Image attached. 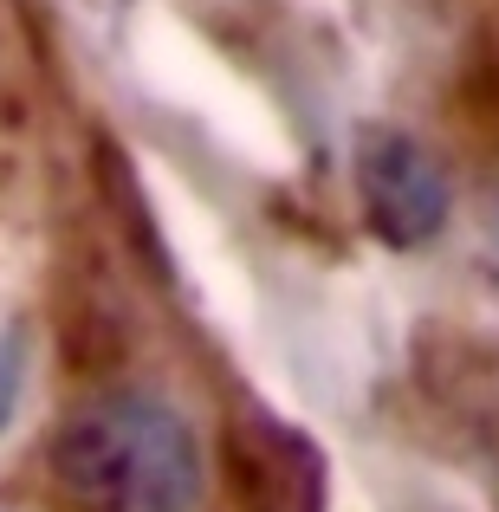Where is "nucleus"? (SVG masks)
Masks as SVG:
<instances>
[{"label":"nucleus","instance_id":"obj_2","mask_svg":"<svg viewBox=\"0 0 499 512\" xmlns=\"http://www.w3.org/2000/svg\"><path fill=\"white\" fill-rule=\"evenodd\" d=\"M357 201H363L370 234L383 240V247L409 253V247H428V240L448 227L454 182H448V163H441L422 137L389 130V124H363V137H357Z\"/></svg>","mask_w":499,"mask_h":512},{"label":"nucleus","instance_id":"obj_4","mask_svg":"<svg viewBox=\"0 0 499 512\" xmlns=\"http://www.w3.org/2000/svg\"><path fill=\"white\" fill-rule=\"evenodd\" d=\"M20 383H26V338L13 318H0V428L20 409Z\"/></svg>","mask_w":499,"mask_h":512},{"label":"nucleus","instance_id":"obj_3","mask_svg":"<svg viewBox=\"0 0 499 512\" xmlns=\"http://www.w3.org/2000/svg\"><path fill=\"white\" fill-rule=\"evenodd\" d=\"M234 487L247 512H325V461L299 428L273 422V415H234Z\"/></svg>","mask_w":499,"mask_h":512},{"label":"nucleus","instance_id":"obj_1","mask_svg":"<svg viewBox=\"0 0 499 512\" xmlns=\"http://www.w3.org/2000/svg\"><path fill=\"white\" fill-rule=\"evenodd\" d=\"M52 474L85 512H195L201 441L150 389H111L52 435Z\"/></svg>","mask_w":499,"mask_h":512}]
</instances>
